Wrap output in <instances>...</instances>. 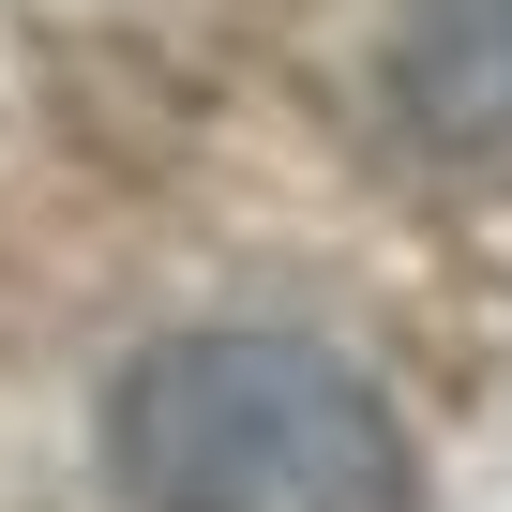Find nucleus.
<instances>
[{"mask_svg": "<svg viewBox=\"0 0 512 512\" xmlns=\"http://www.w3.org/2000/svg\"><path fill=\"white\" fill-rule=\"evenodd\" d=\"M106 482L136 512H422L392 392L272 317L166 332L106 377Z\"/></svg>", "mask_w": 512, "mask_h": 512, "instance_id": "1", "label": "nucleus"}, {"mask_svg": "<svg viewBox=\"0 0 512 512\" xmlns=\"http://www.w3.org/2000/svg\"><path fill=\"white\" fill-rule=\"evenodd\" d=\"M392 121L437 166L512 181V0H407L392 16Z\"/></svg>", "mask_w": 512, "mask_h": 512, "instance_id": "2", "label": "nucleus"}]
</instances>
